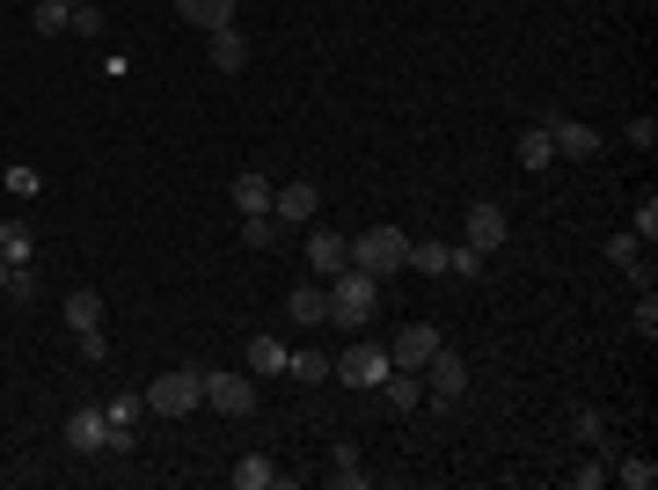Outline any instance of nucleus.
Returning <instances> with one entry per match:
<instances>
[{
    "label": "nucleus",
    "instance_id": "1",
    "mask_svg": "<svg viewBox=\"0 0 658 490\" xmlns=\"http://www.w3.org/2000/svg\"><path fill=\"white\" fill-rule=\"evenodd\" d=\"M322 286H330V322H337V330H366L373 308H381V278H366L359 264H344L337 278H322Z\"/></svg>",
    "mask_w": 658,
    "mask_h": 490
},
{
    "label": "nucleus",
    "instance_id": "2",
    "mask_svg": "<svg viewBox=\"0 0 658 490\" xmlns=\"http://www.w3.org/2000/svg\"><path fill=\"white\" fill-rule=\"evenodd\" d=\"M140 395H146V417H191V410H205V367H169V373H154Z\"/></svg>",
    "mask_w": 658,
    "mask_h": 490
},
{
    "label": "nucleus",
    "instance_id": "3",
    "mask_svg": "<svg viewBox=\"0 0 658 490\" xmlns=\"http://www.w3.org/2000/svg\"><path fill=\"white\" fill-rule=\"evenodd\" d=\"M351 264L366 271V278H395V271L410 264V235L403 227H366V235H351Z\"/></svg>",
    "mask_w": 658,
    "mask_h": 490
},
{
    "label": "nucleus",
    "instance_id": "4",
    "mask_svg": "<svg viewBox=\"0 0 658 490\" xmlns=\"http://www.w3.org/2000/svg\"><path fill=\"white\" fill-rule=\"evenodd\" d=\"M67 454H81V462H96V454H132V432H110L103 403H81V410L67 417Z\"/></svg>",
    "mask_w": 658,
    "mask_h": 490
},
{
    "label": "nucleus",
    "instance_id": "5",
    "mask_svg": "<svg viewBox=\"0 0 658 490\" xmlns=\"http://www.w3.org/2000/svg\"><path fill=\"white\" fill-rule=\"evenodd\" d=\"M462 395H468V359L439 344L432 359H424V403H432V410H454Z\"/></svg>",
    "mask_w": 658,
    "mask_h": 490
},
{
    "label": "nucleus",
    "instance_id": "6",
    "mask_svg": "<svg viewBox=\"0 0 658 490\" xmlns=\"http://www.w3.org/2000/svg\"><path fill=\"white\" fill-rule=\"evenodd\" d=\"M205 410L219 417H256V373H205Z\"/></svg>",
    "mask_w": 658,
    "mask_h": 490
},
{
    "label": "nucleus",
    "instance_id": "7",
    "mask_svg": "<svg viewBox=\"0 0 658 490\" xmlns=\"http://www.w3.org/2000/svg\"><path fill=\"white\" fill-rule=\"evenodd\" d=\"M381 373H388V344H351L344 359H330V381L344 389H381Z\"/></svg>",
    "mask_w": 658,
    "mask_h": 490
},
{
    "label": "nucleus",
    "instance_id": "8",
    "mask_svg": "<svg viewBox=\"0 0 658 490\" xmlns=\"http://www.w3.org/2000/svg\"><path fill=\"white\" fill-rule=\"evenodd\" d=\"M271 213H278V227H315V213H322V191L315 183H308V176H292V183H278V191H271Z\"/></svg>",
    "mask_w": 658,
    "mask_h": 490
},
{
    "label": "nucleus",
    "instance_id": "9",
    "mask_svg": "<svg viewBox=\"0 0 658 490\" xmlns=\"http://www.w3.org/2000/svg\"><path fill=\"white\" fill-rule=\"evenodd\" d=\"M439 344H446V337H439L432 322H403V337L388 344V367H403V373H424V359H432Z\"/></svg>",
    "mask_w": 658,
    "mask_h": 490
},
{
    "label": "nucleus",
    "instance_id": "10",
    "mask_svg": "<svg viewBox=\"0 0 658 490\" xmlns=\"http://www.w3.org/2000/svg\"><path fill=\"white\" fill-rule=\"evenodd\" d=\"M541 124H549L557 162H593V154H600V132H593V124H578V118H541Z\"/></svg>",
    "mask_w": 658,
    "mask_h": 490
},
{
    "label": "nucleus",
    "instance_id": "11",
    "mask_svg": "<svg viewBox=\"0 0 658 490\" xmlns=\"http://www.w3.org/2000/svg\"><path fill=\"white\" fill-rule=\"evenodd\" d=\"M468 249H505V205H498V198H476V205H468Z\"/></svg>",
    "mask_w": 658,
    "mask_h": 490
},
{
    "label": "nucleus",
    "instance_id": "12",
    "mask_svg": "<svg viewBox=\"0 0 658 490\" xmlns=\"http://www.w3.org/2000/svg\"><path fill=\"white\" fill-rule=\"evenodd\" d=\"M205 59H213L219 74H242V67H249V37L235 23H227V29H205Z\"/></svg>",
    "mask_w": 658,
    "mask_h": 490
},
{
    "label": "nucleus",
    "instance_id": "13",
    "mask_svg": "<svg viewBox=\"0 0 658 490\" xmlns=\"http://www.w3.org/2000/svg\"><path fill=\"white\" fill-rule=\"evenodd\" d=\"M608 264L630 271V294H644V286H651V264H644V242H636V235H608Z\"/></svg>",
    "mask_w": 658,
    "mask_h": 490
},
{
    "label": "nucleus",
    "instance_id": "14",
    "mask_svg": "<svg viewBox=\"0 0 658 490\" xmlns=\"http://www.w3.org/2000/svg\"><path fill=\"white\" fill-rule=\"evenodd\" d=\"M308 264H315V278H337L351 264V235H308Z\"/></svg>",
    "mask_w": 658,
    "mask_h": 490
},
{
    "label": "nucleus",
    "instance_id": "15",
    "mask_svg": "<svg viewBox=\"0 0 658 490\" xmlns=\"http://www.w3.org/2000/svg\"><path fill=\"white\" fill-rule=\"evenodd\" d=\"M286 315L292 322H330V286H322V278L292 286V294H286Z\"/></svg>",
    "mask_w": 658,
    "mask_h": 490
},
{
    "label": "nucleus",
    "instance_id": "16",
    "mask_svg": "<svg viewBox=\"0 0 658 490\" xmlns=\"http://www.w3.org/2000/svg\"><path fill=\"white\" fill-rule=\"evenodd\" d=\"M381 395H388L395 410H424V373H403V367H388V373H381Z\"/></svg>",
    "mask_w": 658,
    "mask_h": 490
},
{
    "label": "nucleus",
    "instance_id": "17",
    "mask_svg": "<svg viewBox=\"0 0 658 490\" xmlns=\"http://www.w3.org/2000/svg\"><path fill=\"white\" fill-rule=\"evenodd\" d=\"M176 15L191 29H227L235 23V0H176Z\"/></svg>",
    "mask_w": 658,
    "mask_h": 490
},
{
    "label": "nucleus",
    "instance_id": "18",
    "mask_svg": "<svg viewBox=\"0 0 658 490\" xmlns=\"http://www.w3.org/2000/svg\"><path fill=\"white\" fill-rule=\"evenodd\" d=\"M278 483H286V476H278L271 454H242V462H235V490H278Z\"/></svg>",
    "mask_w": 658,
    "mask_h": 490
},
{
    "label": "nucleus",
    "instance_id": "19",
    "mask_svg": "<svg viewBox=\"0 0 658 490\" xmlns=\"http://www.w3.org/2000/svg\"><path fill=\"white\" fill-rule=\"evenodd\" d=\"M512 154H519V169H527V176H541L549 162H557V147H549V124H527V132H519V147H512Z\"/></svg>",
    "mask_w": 658,
    "mask_h": 490
},
{
    "label": "nucleus",
    "instance_id": "20",
    "mask_svg": "<svg viewBox=\"0 0 658 490\" xmlns=\"http://www.w3.org/2000/svg\"><path fill=\"white\" fill-rule=\"evenodd\" d=\"M286 351H292L286 337H249V373H256V381H271V373H286Z\"/></svg>",
    "mask_w": 658,
    "mask_h": 490
},
{
    "label": "nucleus",
    "instance_id": "21",
    "mask_svg": "<svg viewBox=\"0 0 658 490\" xmlns=\"http://www.w3.org/2000/svg\"><path fill=\"white\" fill-rule=\"evenodd\" d=\"M271 191H278L271 176L242 169V176H235V213H271Z\"/></svg>",
    "mask_w": 658,
    "mask_h": 490
},
{
    "label": "nucleus",
    "instance_id": "22",
    "mask_svg": "<svg viewBox=\"0 0 658 490\" xmlns=\"http://www.w3.org/2000/svg\"><path fill=\"white\" fill-rule=\"evenodd\" d=\"M571 440H578V446H600V454H614V446H608V417L593 410V403H578V410H571Z\"/></svg>",
    "mask_w": 658,
    "mask_h": 490
},
{
    "label": "nucleus",
    "instance_id": "23",
    "mask_svg": "<svg viewBox=\"0 0 658 490\" xmlns=\"http://www.w3.org/2000/svg\"><path fill=\"white\" fill-rule=\"evenodd\" d=\"M242 242H249V249H278V242H286L278 213H242Z\"/></svg>",
    "mask_w": 658,
    "mask_h": 490
},
{
    "label": "nucleus",
    "instance_id": "24",
    "mask_svg": "<svg viewBox=\"0 0 658 490\" xmlns=\"http://www.w3.org/2000/svg\"><path fill=\"white\" fill-rule=\"evenodd\" d=\"M67 23H73V0H37V8H29V29H37V37H59Z\"/></svg>",
    "mask_w": 658,
    "mask_h": 490
},
{
    "label": "nucleus",
    "instance_id": "25",
    "mask_svg": "<svg viewBox=\"0 0 658 490\" xmlns=\"http://www.w3.org/2000/svg\"><path fill=\"white\" fill-rule=\"evenodd\" d=\"M67 322H73V337H81V330H96V322H103V294H88V286L67 294Z\"/></svg>",
    "mask_w": 658,
    "mask_h": 490
},
{
    "label": "nucleus",
    "instance_id": "26",
    "mask_svg": "<svg viewBox=\"0 0 658 490\" xmlns=\"http://www.w3.org/2000/svg\"><path fill=\"white\" fill-rule=\"evenodd\" d=\"M330 490H366V462L351 446H337V462H330Z\"/></svg>",
    "mask_w": 658,
    "mask_h": 490
},
{
    "label": "nucleus",
    "instance_id": "27",
    "mask_svg": "<svg viewBox=\"0 0 658 490\" xmlns=\"http://www.w3.org/2000/svg\"><path fill=\"white\" fill-rule=\"evenodd\" d=\"M286 373L315 389V381H330V351H286Z\"/></svg>",
    "mask_w": 658,
    "mask_h": 490
},
{
    "label": "nucleus",
    "instance_id": "28",
    "mask_svg": "<svg viewBox=\"0 0 658 490\" xmlns=\"http://www.w3.org/2000/svg\"><path fill=\"white\" fill-rule=\"evenodd\" d=\"M103 417H110V432H132V425L146 417V395H110V403H103Z\"/></svg>",
    "mask_w": 658,
    "mask_h": 490
},
{
    "label": "nucleus",
    "instance_id": "29",
    "mask_svg": "<svg viewBox=\"0 0 658 490\" xmlns=\"http://www.w3.org/2000/svg\"><path fill=\"white\" fill-rule=\"evenodd\" d=\"M614 476H622L630 490H651L658 483V462H651V454H622V462H614Z\"/></svg>",
    "mask_w": 658,
    "mask_h": 490
},
{
    "label": "nucleus",
    "instance_id": "30",
    "mask_svg": "<svg viewBox=\"0 0 658 490\" xmlns=\"http://www.w3.org/2000/svg\"><path fill=\"white\" fill-rule=\"evenodd\" d=\"M446 256H454L446 242H410V264L424 271V278H446Z\"/></svg>",
    "mask_w": 658,
    "mask_h": 490
},
{
    "label": "nucleus",
    "instance_id": "31",
    "mask_svg": "<svg viewBox=\"0 0 658 490\" xmlns=\"http://www.w3.org/2000/svg\"><path fill=\"white\" fill-rule=\"evenodd\" d=\"M0 256L8 264H29V227L23 220H0Z\"/></svg>",
    "mask_w": 658,
    "mask_h": 490
},
{
    "label": "nucleus",
    "instance_id": "32",
    "mask_svg": "<svg viewBox=\"0 0 658 490\" xmlns=\"http://www.w3.org/2000/svg\"><path fill=\"white\" fill-rule=\"evenodd\" d=\"M630 235H636V242H644V249L658 242V198H651V191L636 198V227H630Z\"/></svg>",
    "mask_w": 658,
    "mask_h": 490
},
{
    "label": "nucleus",
    "instance_id": "33",
    "mask_svg": "<svg viewBox=\"0 0 658 490\" xmlns=\"http://www.w3.org/2000/svg\"><path fill=\"white\" fill-rule=\"evenodd\" d=\"M483 249H468V242H454V256H446V271H462V278H483Z\"/></svg>",
    "mask_w": 658,
    "mask_h": 490
},
{
    "label": "nucleus",
    "instance_id": "34",
    "mask_svg": "<svg viewBox=\"0 0 658 490\" xmlns=\"http://www.w3.org/2000/svg\"><path fill=\"white\" fill-rule=\"evenodd\" d=\"M67 29H73V37H103V8H96V0H81Z\"/></svg>",
    "mask_w": 658,
    "mask_h": 490
},
{
    "label": "nucleus",
    "instance_id": "35",
    "mask_svg": "<svg viewBox=\"0 0 658 490\" xmlns=\"http://www.w3.org/2000/svg\"><path fill=\"white\" fill-rule=\"evenodd\" d=\"M81 359H88V367H103V359H110V337H103V322H96V330H81Z\"/></svg>",
    "mask_w": 658,
    "mask_h": 490
},
{
    "label": "nucleus",
    "instance_id": "36",
    "mask_svg": "<svg viewBox=\"0 0 658 490\" xmlns=\"http://www.w3.org/2000/svg\"><path fill=\"white\" fill-rule=\"evenodd\" d=\"M8 300H37V271H29V264L8 271Z\"/></svg>",
    "mask_w": 658,
    "mask_h": 490
},
{
    "label": "nucleus",
    "instance_id": "37",
    "mask_svg": "<svg viewBox=\"0 0 658 490\" xmlns=\"http://www.w3.org/2000/svg\"><path fill=\"white\" fill-rule=\"evenodd\" d=\"M636 330H644V344L658 337V300H651V286H644V294H636Z\"/></svg>",
    "mask_w": 658,
    "mask_h": 490
},
{
    "label": "nucleus",
    "instance_id": "38",
    "mask_svg": "<svg viewBox=\"0 0 658 490\" xmlns=\"http://www.w3.org/2000/svg\"><path fill=\"white\" fill-rule=\"evenodd\" d=\"M622 140H630V147H644V154H651V147H658V118H630V132H622Z\"/></svg>",
    "mask_w": 658,
    "mask_h": 490
},
{
    "label": "nucleus",
    "instance_id": "39",
    "mask_svg": "<svg viewBox=\"0 0 658 490\" xmlns=\"http://www.w3.org/2000/svg\"><path fill=\"white\" fill-rule=\"evenodd\" d=\"M608 483V462H585V468H571V490H600Z\"/></svg>",
    "mask_w": 658,
    "mask_h": 490
},
{
    "label": "nucleus",
    "instance_id": "40",
    "mask_svg": "<svg viewBox=\"0 0 658 490\" xmlns=\"http://www.w3.org/2000/svg\"><path fill=\"white\" fill-rule=\"evenodd\" d=\"M37 183H45V176L29 169V162H15V169H8V191H15V198H29V191H37Z\"/></svg>",
    "mask_w": 658,
    "mask_h": 490
},
{
    "label": "nucleus",
    "instance_id": "41",
    "mask_svg": "<svg viewBox=\"0 0 658 490\" xmlns=\"http://www.w3.org/2000/svg\"><path fill=\"white\" fill-rule=\"evenodd\" d=\"M8 271H15V264H8V256H0V294H8Z\"/></svg>",
    "mask_w": 658,
    "mask_h": 490
},
{
    "label": "nucleus",
    "instance_id": "42",
    "mask_svg": "<svg viewBox=\"0 0 658 490\" xmlns=\"http://www.w3.org/2000/svg\"><path fill=\"white\" fill-rule=\"evenodd\" d=\"M73 8H81V0H73Z\"/></svg>",
    "mask_w": 658,
    "mask_h": 490
}]
</instances>
